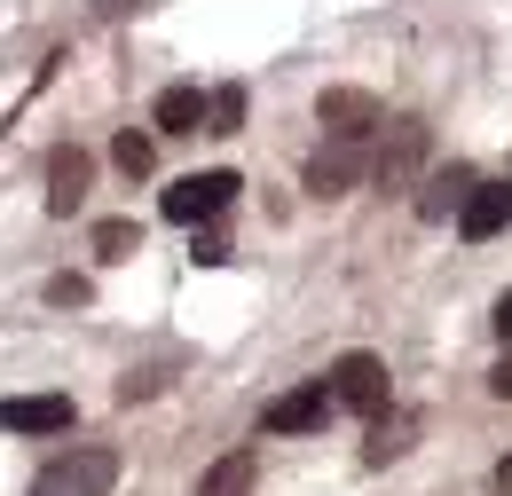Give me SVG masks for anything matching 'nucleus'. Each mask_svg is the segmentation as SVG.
Instances as JSON below:
<instances>
[{"label":"nucleus","instance_id":"f257e3e1","mask_svg":"<svg viewBox=\"0 0 512 496\" xmlns=\"http://www.w3.org/2000/svg\"><path fill=\"white\" fill-rule=\"evenodd\" d=\"M111 489H119V449H71L32 481V496H111Z\"/></svg>","mask_w":512,"mask_h":496},{"label":"nucleus","instance_id":"f03ea898","mask_svg":"<svg viewBox=\"0 0 512 496\" xmlns=\"http://www.w3.org/2000/svg\"><path fill=\"white\" fill-rule=\"evenodd\" d=\"M418 166H426V119H394V126H386V142L371 150V182H379V189H410V182H418Z\"/></svg>","mask_w":512,"mask_h":496},{"label":"nucleus","instance_id":"7ed1b4c3","mask_svg":"<svg viewBox=\"0 0 512 496\" xmlns=\"http://www.w3.org/2000/svg\"><path fill=\"white\" fill-rule=\"evenodd\" d=\"M229 197H237V174H182V182L158 197V213H166V221H182V229H197V221L229 213Z\"/></svg>","mask_w":512,"mask_h":496},{"label":"nucleus","instance_id":"20e7f679","mask_svg":"<svg viewBox=\"0 0 512 496\" xmlns=\"http://www.w3.org/2000/svg\"><path fill=\"white\" fill-rule=\"evenodd\" d=\"M339 410V394H331V378H308V386H292V394H276L268 410H260V426L268 434H316L323 418Z\"/></svg>","mask_w":512,"mask_h":496},{"label":"nucleus","instance_id":"39448f33","mask_svg":"<svg viewBox=\"0 0 512 496\" xmlns=\"http://www.w3.org/2000/svg\"><path fill=\"white\" fill-rule=\"evenodd\" d=\"M331 394H339V410L379 418V410H386V363H379V355H363V347L339 355V363H331Z\"/></svg>","mask_w":512,"mask_h":496},{"label":"nucleus","instance_id":"423d86ee","mask_svg":"<svg viewBox=\"0 0 512 496\" xmlns=\"http://www.w3.org/2000/svg\"><path fill=\"white\" fill-rule=\"evenodd\" d=\"M316 119L331 126V142H363L371 126H386V103H379V95H363V87H323Z\"/></svg>","mask_w":512,"mask_h":496},{"label":"nucleus","instance_id":"0eeeda50","mask_svg":"<svg viewBox=\"0 0 512 496\" xmlns=\"http://www.w3.org/2000/svg\"><path fill=\"white\" fill-rule=\"evenodd\" d=\"M505 221H512V182H473L465 189V205H457V237H465V245H489Z\"/></svg>","mask_w":512,"mask_h":496},{"label":"nucleus","instance_id":"6e6552de","mask_svg":"<svg viewBox=\"0 0 512 496\" xmlns=\"http://www.w3.org/2000/svg\"><path fill=\"white\" fill-rule=\"evenodd\" d=\"M71 394H8L0 402V426L8 434H71Z\"/></svg>","mask_w":512,"mask_h":496},{"label":"nucleus","instance_id":"1a4fd4ad","mask_svg":"<svg viewBox=\"0 0 512 496\" xmlns=\"http://www.w3.org/2000/svg\"><path fill=\"white\" fill-rule=\"evenodd\" d=\"M87 182H95V158H87L79 142H56V150H48V213H71V205L87 197Z\"/></svg>","mask_w":512,"mask_h":496},{"label":"nucleus","instance_id":"9d476101","mask_svg":"<svg viewBox=\"0 0 512 496\" xmlns=\"http://www.w3.org/2000/svg\"><path fill=\"white\" fill-rule=\"evenodd\" d=\"M355 174H363V142H331V150L308 158V189H316V197H347Z\"/></svg>","mask_w":512,"mask_h":496},{"label":"nucleus","instance_id":"9b49d317","mask_svg":"<svg viewBox=\"0 0 512 496\" xmlns=\"http://www.w3.org/2000/svg\"><path fill=\"white\" fill-rule=\"evenodd\" d=\"M150 119H158V134H205V95L197 87H166Z\"/></svg>","mask_w":512,"mask_h":496},{"label":"nucleus","instance_id":"f8f14e48","mask_svg":"<svg viewBox=\"0 0 512 496\" xmlns=\"http://www.w3.org/2000/svg\"><path fill=\"white\" fill-rule=\"evenodd\" d=\"M465 189H473V174H465V166H442V174H426V189H418V221H442L449 205H465Z\"/></svg>","mask_w":512,"mask_h":496},{"label":"nucleus","instance_id":"ddd939ff","mask_svg":"<svg viewBox=\"0 0 512 496\" xmlns=\"http://www.w3.org/2000/svg\"><path fill=\"white\" fill-rule=\"evenodd\" d=\"M245 489H253V449H229V457L197 481V496H245Z\"/></svg>","mask_w":512,"mask_h":496},{"label":"nucleus","instance_id":"4468645a","mask_svg":"<svg viewBox=\"0 0 512 496\" xmlns=\"http://www.w3.org/2000/svg\"><path fill=\"white\" fill-rule=\"evenodd\" d=\"M245 126V87H213L205 95V134H237Z\"/></svg>","mask_w":512,"mask_h":496},{"label":"nucleus","instance_id":"2eb2a0df","mask_svg":"<svg viewBox=\"0 0 512 496\" xmlns=\"http://www.w3.org/2000/svg\"><path fill=\"white\" fill-rule=\"evenodd\" d=\"M95 252H103V260H134V252H142V229H134V221H95Z\"/></svg>","mask_w":512,"mask_h":496},{"label":"nucleus","instance_id":"dca6fc26","mask_svg":"<svg viewBox=\"0 0 512 496\" xmlns=\"http://www.w3.org/2000/svg\"><path fill=\"white\" fill-rule=\"evenodd\" d=\"M402 449H410V418H386V410H379V426H371V449H363V457L386 465V457H402Z\"/></svg>","mask_w":512,"mask_h":496},{"label":"nucleus","instance_id":"f3484780","mask_svg":"<svg viewBox=\"0 0 512 496\" xmlns=\"http://www.w3.org/2000/svg\"><path fill=\"white\" fill-rule=\"evenodd\" d=\"M111 158H119V174H150V158H158V142H150V134H119V142H111Z\"/></svg>","mask_w":512,"mask_h":496},{"label":"nucleus","instance_id":"a211bd4d","mask_svg":"<svg viewBox=\"0 0 512 496\" xmlns=\"http://www.w3.org/2000/svg\"><path fill=\"white\" fill-rule=\"evenodd\" d=\"M87 300H95L87 276H48V308H87Z\"/></svg>","mask_w":512,"mask_h":496},{"label":"nucleus","instance_id":"6ab92c4d","mask_svg":"<svg viewBox=\"0 0 512 496\" xmlns=\"http://www.w3.org/2000/svg\"><path fill=\"white\" fill-rule=\"evenodd\" d=\"M197 260L221 268V260H229V237H221V229H197Z\"/></svg>","mask_w":512,"mask_h":496},{"label":"nucleus","instance_id":"aec40b11","mask_svg":"<svg viewBox=\"0 0 512 496\" xmlns=\"http://www.w3.org/2000/svg\"><path fill=\"white\" fill-rule=\"evenodd\" d=\"M489 394H497V402H512V355L497 363V371H489Z\"/></svg>","mask_w":512,"mask_h":496},{"label":"nucleus","instance_id":"412c9836","mask_svg":"<svg viewBox=\"0 0 512 496\" xmlns=\"http://www.w3.org/2000/svg\"><path fill=\"white\" fill-rule=\"evenodd\" d=\"M87 8H95V16H111V24H119V16H127L134 0H87Z\"/></svg>","mask_w":512,"mask_h":496},{"label":"nucleus","instance_id":"4be33fe9","mask_svg":"<svg viewBox=\"0 0 512 496\" xmlns=\"http://www.w3.org/2000/svg\"><path fill=\"white\" fill-rule=\"evenodd\" d=\"M497 339H512V292L497 300Z\"/></svg>","mask_w":512,"mask_h":496},{"label":"nucleus","instance_id":"5701e85b","mask_svg":"<svg viewBox=\"0 0 512 496\" xmlns=\"http://www.w3.org/2000/svg\"><path fill=\"white\" fill-rule=\"evenodd\" d=\"M497 489H505V496H512V457H505V465H497Z\"/></svg>","mask_w":512,"mask_h":496}]
</instances>
